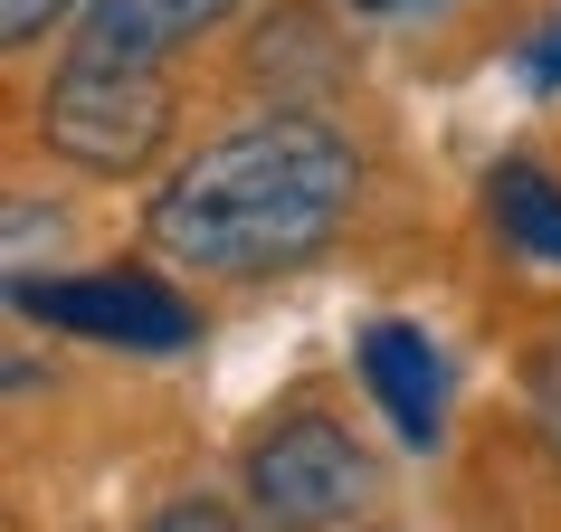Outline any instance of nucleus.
<instances>
[{"label":"nucleus","instance_id":"obj_2","mask_svg":"<svg viewBox=\"0 0 561 532\" xmlns=\"http://www.w3.org/2000/svg\"><path fill=\"white\" fill-rule=\"evenodd\" d=\"M30 134L87 181H134L152 172V152L172 143V86L162 67H95L67 58L30 105Z\"/></svg>","mask_w":561,"mask_h":532},{"label":"nucleus","instance_id":"obj_1","mask_svg":"<svg viewBox=\"0 0 561 532\" xmlns=\"http://www.w3.org/2000/svg\"><path fill=\"white\" fill-rule=\"evenodd\" d=\"M362 200V152L333 134L324 115L305 105H276V115L219 134L209 152H191L144 209V238L162 257L201 266V276H229V286H257V276H286V266H314L343 238Z\"/></svg>","mask_w":561,"mask_h":532},{"label":"nucleus","instance_id":"obj_11","mask_svg":"<svg viewBox=\"0 0 561 532\" xmlns=\"http://www.w3.org/2000/svg\"><path fill=\"white\" fill-rule=\"evenodd\" d=\"M524 67H533V77H542V86H561V30H552V38H542V48H533V58H524Z\"/></svg>","mask_w":561,"mask_h":532},{"label":"nucleus","instance_id":"obj_3","mask_svg":"<svg viewBox=\"0 0 561 532\" xmlns=\"http://www.w3.org/2000/svg\"><path fill=\"white\" fill-rule=\"evenodd\" d=\"M238 485H248V504H257V523L333 532V523H353L362 504H371V456H362L324 409H286L266 438H248Z\"/></svg>","mask_w":561,"mask_h":532},{"label":"nucleus","instance_id":"obj_7","mask_svg":"<svg viewBox=\"0 0 561 532\" xmlns=\"http://www.w3.org/2000/svg\"><path fill=\"white\" fill-rule=\"evenodd\" d=\"M485 219H495V238L514 257L561 266V181L542 162H495L485 172Z\"/></svg>","mask_w":561,"mask_h":532},{"label":"nucleus","instance_id":"obj_4","mask_svg":"<svg viewBox=\"0 0 561 532\" xmlns=\"http://www.w3.org/2000/svg\"><path fill=\"white\" fill-rule=\"evenodd\" d=\"M10 304L48 333H77V343H115V352H181V343H201V314L144 276V266H87V276H58V286H38L20 276Z\"/></svg>","mask_w":561,"mask_h":532},{"label":"nucleus","instance_id":"obj_6","mask_svg":"<svg viewBox=\"0 0 561 532\" xmlns=\"http://www.w3.org/2000/svg\"><path fill=\"white\" fill-rule=\"evenodd\" d=\"M353 361H362V381H371V400H381V418L400 428V447H438V428H447V381H438L428 333H419V324H362Z\"/></svg>","mask_w":561,"mask_h":532},{"label":"nucleus","instance_id":"obj_10","mask_svg":"<svg viewBox=\"0 0 561 532\" xmlns=\"http://www.w3.org/2000/svg\"><path fill=\"white\" fill-rule=\"evenodd\" d=\"M144 532H248V523H238V513H229L219 495H172V504H162V513H152Z\"/></svg>","mask_w":561,"mask_h":532},{"label":"nucleus","instance_id":"obj_12","mask_svg":"<svg viewBox=\"0 0 561 532\" xmlns=\"http://www.w3.org/2000/svg\"><path fill=\"white\" fill-rule=\"evenodd\" d=\"M353 10H400V0H353Z\"/></svg>","mask_w":561,"mask_h":532},{"label":"nucleus","instance_id":"obj_8","mask_svg":"<svg viewBox=\"0 0 561 532\" xmlns=\"http://www.w3.org/2000/svg\"><path fill=\"white\" fill-rule=\"evenodd\" d=\"M524 418H533V447L561 466V324L524 352Z\"/></svg>","mask_w":561,"mask_h":532},{"label":"nucleus","instance_id":"obj_9","mask_svg":"<svg viewBox=\"0 0 561 532\" xmlns=\"http://www.w3.org/2000/svg\"><path fill=\"white\" fill-rule=\"evenodd\" d=\"M67 10H77V0H0V48H20V58H30Z\"/></svg>","mask_w":561,"mask_h":532},{"label":"nucleus","instance_id":"obj_5","mask_svg":"<svg viewBox=\"0 0 561 532\" xmlns=\"http://www.w3.org/2000/svg\"><path fill=\"white\" fill-rule=\"evenodd\" d=\"M238 0H87V20L67 38V58H95V67H162L172 48L229 30Z\"/></svg>","mask_w":561,"mask_h":532}]
</instances>
